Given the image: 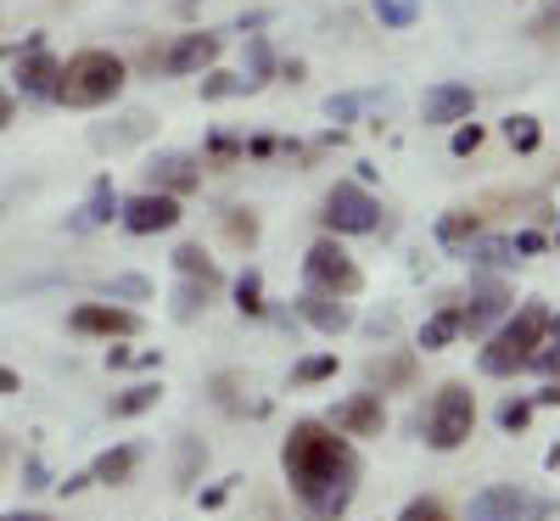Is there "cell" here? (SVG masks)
<instances>
[{"mask_svg":"<svg viewBox=\"0 0 560 521\" xmlns=\"http://www.w3.org/2000/svg\"><path fill=\"white\" fill-rule=\"evenodd\" d=\"M280 465H287V483L308 505L314 521L342 516L359 488V454L342 443L331 420H298L287 449H280Z\"/></svg>","mask_w":560,"mask_h":521,"instance_id":"1","label":"cell"},{"mask_svg":"<svg viewBox=\"0 0 560 521\" xmlns=\"http://www.w3.org/2000/svg\"><path fill=\"white\" fill-rule=\"evenodd\" d=\"M118 84H124V62L113 51H79L62 79H57V102L68 107H107L118 96Z\"/></svg>","mask_w":560,"mask_h":521,"instance_id":"2","label":"cell"},{"mask_svg":"<svg viewBox=\"0 0 560 521\" xmlns=\"http://www.w3.org/2000/svg\"><path fill=\"white\" fill-rule=\"evenodd\" d=\"M544 320H549L544 303H522L516 320H504L499 337H488L482 370H488V375H516V370H527V359H533V348H538V337H544Z\"/></svg>","mask_w":560,"mask_h":521,"instance_id":"3","label":"cell"},{"mask_svg":"<svg viewBox=\"0 0 560 521\" xmlns=\"http://www.w3.org/2000/svg\"><path fill=\"white\" fill-rule=\"evenodd\" d=\"M471 426H477V398H471V387H459V382L438 387V404H432V415H427V443H432V449H459L465 438H471Z\"/></svg>","mask_w":560,"mask_h":521,"instance_id":"4","label":"cell"},{"mask_svg":"<svg viewBox=\"0 0 560 521\" xmlns=\"http://www.w3.org/2000/svg\"><path fill=\"white\" fill-rule=\"evenodd\" d=\"M303 275H308V287H314V292H325V298H353V292L364 287L359 264L337 247V235H331V242H314V247H308Z\"/></svg>","mask_w":560,"mask_h":521,"instance_id":"5","label":"cell"},{"mask_svg":"<svg viewBox=\"0 0 560 521\" xmlns=\"http://www.w3.org/2000/svg\"><path fill=\"white\" fill-rule=\"evenodd\" d=\"M325 224H331L337 235H370L382 224V208L364 185H337V192L325 197Z\"/></svg>","mask_w":560,"mask_h":521,"instance_id":"6","label":"cell"},{"mask_svg":"<svg viewBox=\"0 0 560 521\" xmlns=\"http://www.w3.org/2000/svg\"><path fill=\"white\" fill-rule=\"evenodd\" d=\"M57 79H62V62L39 39H28V51L18 57V90L28 102H57Z\"/></svg>","mask_w":560,"mask_h":521,"instance_id":"7","label":"cell"},{"mask_svg":"<svg viewBox=\"0 0 560 521\" xmlns=\"http://www.w3.org/2000/svg\"><path fill=\"white\" fill-rule=\"evenodd\" d=\"M504 314H510V292L499 287V280H477L471 303L459 309V331H465V337H488Z\"/></svg>","mask_w":560,"mask_h":521,"instance_id":"8","label":"cell"},{"mask_svg":"<svg viewBox=\"0 0 560 521\" xmlns=\"http://www.w3.org/2000/svg\"><path fill=\"white\" fill-rule=\"evenodd\" d=\"M124 224H129L135 235H163V230L179 224V197H168V192L135 197V202H124Z\"/></svg>","mask_w":560,"mask_h":521,"instance_id":"9","label":"cell"},{"mask_svg":"<svg viewBox=\"0 0 560 521\" xmlns=\"http://www.w3.org/2000/svg\"><path fill=\"white\" fill-rule=\"evenodd\" d=\"M331 426L337 432H353V438H376L382 426H387V404L376 393H353L331 409Z\"/></svg>","mask_w":560,"mask_h":521,"instance_id":"10","label":"cell"},{"mask_svg":"<svg viewBox=\"0 0 560 521\" xmlns=\"http://www.w3.org/2000/svg\"><path fill=\"white\" fill-rule=\"evenodd\" d=\"M68 325L79 337H129V331H140V314H124V309H107V303H79L68 314Z\"/></svg>","mask_w":560,"mask_h":521,"instance_id":"11","label":"cell"},{"mask_svg":"<svg viewBox=\"0 0 560 521\" xmlns=\"http://www.w3.org/2000/svg\"><path fill=\"white\" fill-rule=\"evenodd\" d=\"M213 57H219V34H208V28L185 34L163 51V73H202V68H213Z\"/></svg>","mask_w":560,"mask_h":521,"instance_id":"12","label":"cell"},{"mask_svg":"<svg viewBox=\"0 0 560 521\" xmlns=\"http://www.w3.org/2000/svg\"><path fill=\"white\" fill-rule=\"evenodd\" d=\"M147 180H152V192H168V197H185V192H197V158H185V152H163V158H152V169H147Z\"/></svg>","mask_w":560,"mask_h":521,"instance_id":"13","label":"cell"},{"mask_svg":"<svg viewBox=\"0 0 560 521\" xmlns=\"http://www.w3.org/2000/svg\"><path fill=\"white\" fill-rule=\"evenodd\" d=\"M471 107H477V90H471V84H438V90H427V102H420L427 124H454V118H471Z\"/></svg>","mask_w":560,"mask_h":521,"instance_id":"14","label":"cell"},{"mask_svg":"<svg viewBox=\"0 0 560 521\" xmlns=\"http://www.w3.org/2000/svg\"><path fill=\"white\" fill-rule=\"evenodd\" d=\"M298 314H303L314 331H325V337H342V331L353 325V314H348L337 298H325V292H308V298L298 303Z\"/></svg>","mask_w":560,"mask_h":521,"instance_id":"15","label":"cell"},{"mask_svg":"<svg viewBox=\"0 0 560 521\" xmlns=\"http://www.w3.org/2000/svg\"><path fill=\"white\" fill-rule=\"evenodd\" d=\"M527 510L522 488H488L477 505H471V521H516Z\"/></svg>","mask_w":560,"mask_h":521,"instance_id":"16","label":"cell"},{"mask_svg":"<svg viewBox=\"0 0 560 521\" xmlns=\"http://www.w3.org/2000/svg\"><path fill=\"white\" fill-rule=\"evenodd\" d=\"M465 253H471V264H477V269L516 264V242H499V235H471V242H465Z\"/></svg>","mask_w":560,"mask_h":521,"instance_id":"17","label":"cell"},{"mask_svg":"<svg viewBox=\"0 0 560 521\" xmlns=\"http://www.w3.org/2000/svg\"><path fill=\"white\" fill-rule=\"evenodd\" d=\"M459 337V309H438L427 325H420V348H448Z\"/></svg>","mask_w":560,"mask_h":521,"instance_id":"18","label":"cell"},{"mask_svg":"<svg viewBox=\"0 0 560 521\" xmlns=\"http://www.w3.org/2000/svg\"><path fill=\"white\" fill-rule=\"evenodd\" d=\"M158 398H163V387H158V382H140V387H129V393H118V398H113V415H118V420L147 415Z\"/></svg>","mask_w":560,"mask_h":521,"instance_id":"19","label":"cell"},{"mask_svg":"<svg viewBox=\"0 0 560 521\" xmlns=\"http://www.w3.org/2000/svg\"><path fill=\"white\" fill-rule=\"evenodd\" d=\"M129 471H135V449H107L96 465H90V477L96 483H124Z\"/></svg>","mask_w":560,"mask_h":521,"instance_id":"20","label":"cell"},{"mask_svg":"<svg viewBox=\"0 0 560 521\" xmlns=\"http://www.w3.org/2000/svg\"><path fill=\"white\" fill-rule=\"evenodd\" d=\"M504 140H510V147H516V152H538V118H527V113H510L504 118Z\"/></svg>","mask_w":560,"mask_h":521,"instance_id":"21","label":"cell"},{"mask_svg":"<svg viewBox=\"0 0 560 521\" xmlns=\"http://www.w3.org/2000/svg\"><path fill=\"white\" fill-rule=\"evenodd\" d=\"M107 213H113V185H96V197H90V202H84V208H79L68 224H73V230H96Z\"/></svg>","mask_w":560,"mask_h":521,"instance_id":"22","label":"cell"},{"mask_svg":"<svg viewBox=\"0 0 560 521\" xmlns=\"http://www.w3.org/2000/svg\"><path fill=\"white\" fill-rule=\"evenodd\" d=\"M174 269H179L185 280H213V264H208V253H202L197 242H185V247H174Z\"/></svg>","mask_w":560,"mask_h":521,"instance_id":"23","label":"cell"},{"mask_svg":"<svg viewBox=\"0 0 560 521\" xmlns=\"http://www.w3.org/2000/svg\"><path fill=\"white\" fill-rule=\"evenodd\" d=\"M471 235H477V213H443V224H438L443 247H465Z\"/></svg>","mask_w":560,"mask_h":521,"instance_id":"24","label":"cell"},{"mask_svg":"<svg viewBox=\"0 0 560 521\" xmlns=\"http://www.w3.org/2000/svg\"><path fill=\"white\" fill-rule=\"evenodd\" d=\"M236 303H242V314H247V320H258V314H264V280H258V269H247V275L236 280Z\"/></svg>","mask_w":560,"mask_h":521,"instance_id":"25","label":"cell"},{"mask_svg":"<svg viewBox=\"0 0 560 521\" xmlns=\"http://www.w3.org/2000/svg\"><path fill=\"white\" fill-rule=\"evenodd\" d=\"M331 370H337V359H331V354H314V359H303V364L292 370V387H314V382H325Z\"/></svg>","mask_w":560,"mask_h":521,"instance_id":"26","label":"cell"},{"mask_svg":"<svg viewBox=\"0 0 560 521\" xmlns=\"http://www.w3.org/2000/svg\"><path fill=\"white\" fill-rule=\"evenodd\" d=\"M107 298L140 303V298H152V280H147V275H118V280H107Z\"/></svg>","mask_w":560,"mask_h":521,"instance_id":"27","label":"cell"},{"mask_svg":"<svg viewBox=\"0 0 560 521\" xmlns=\"http://www.w3.org/2000/svg\"><path fill=\"white\" fill-rule=\"evenodd\" d=\"M208 292H213V280H202V287H185L174 298V320H197V309H208Z\"/></svg>","mask_w":560,"mask_h":521,"instance_id":"28","label":"cell"},{"mask_svg":"<svg viewBox=\"0 0 560 521\" xmlns=\"http://www.w3.org/2000/svg\"><path fill=\"white\" fill-rule=\"evenodd\" d=\"M376 18L393 23V28H409L415 23V0H376Z\"/></svg>","mask_w":560,"mask_h":521,"instance_id":"29","label":"cell"},{"mask_svg":"<svg viewBox=\"0 0 560 521\" xmlns=\"http://www.w3.org/2000/svg\"><path fill=\"white\" fill-rule=\"evenodd\" d=\"M236 90H242L236 73H208L202 79V102H224V96H236Z\"/></svg>","mask_w":560,"mask_h":521,"instance_id":"30","label":"cell"},{"mask_svg":"<svg viewBox=\"0 0 560 521\" xmlns=\"http://www.w3.org/2000/svg\"><path fill=\"white\" fill-rule=\"evenodd\" d=\"M527 370H544L549 382H560V337L549 343V348H533V359H527Z\"/></svg>","mask_w":560,"mask_h":521,"instance_id":"31","label":"cell"},{"mask_svg":"<svg viewBox=\"0 0 560 521\" xmlns=\"http://www.w3.org/2000/svg\"><path fill=\"white\" fill-rule=\"evenodd\" d=\"M398 521H448V510H443L438 499H415V505H404Z\"/></svg>","mask_w":560,"mask_h":521,"instance_id":"32","label":"cell"},{"mask_svg":"<svg viewBox=\"0 0 560 521\" xmlns=\"http://www.w3.org/2000/svg\"><path fill=\"white\" fill-rule=\"evenodd\" d=\"M527 420H533V404H527V398H516V404L499 409V426H504V432H522Z\"/></svg>","mask_w":560,"mask_h":521,"instance_id":"33","label":"cell"},{"mask_svg":"<svg viewBox=\"0 0 560 521\" xmlns=\"http://www.w3.org/2000/svg\"><path fill=\"white\" fill-rule=\"evenodd\" d=\"M477 147H482V129H477V124H465V129L454 135V152H459V158H471Z\"/></svg>","mask_w":560,"mask_h":521,"instance_id":"34","label":"cell"},{"mask_svg":"<svg viewBox=\"0 0 560 521\" xmlns=\"http://www.w3.org/2000/svg\"><path fill=\"white\" fill-rule=\"evenodd\" d=\"M247 68H253V79H264V73H269V45H264V39H253V45H247Z\"/></svg>","mask_w":560,"mask_h":521,"instance_id":"35","label":"cell"},{"mask_svg":"<svg viewBox=\"0 0 560 521\" xmlns=\"http://www.w3.org/2000/svg\"><path fill=\"white\" fill-rule=\"evenodd\" d=\"M230 242H247V247L258 242V230H253V219H247V213H236V219H230Z\"/></svg>","mask_w":560,"mask_h":521,"instance_id":"36","label":"cell"},{"mask_svg":"<svg viewBox=\"0 0 560 521\" xmlns=\"http://www.w3.org/2000/svg\"><path fill=\"white\" fill-rule=\"evenodd\" d=\"M533 404H549V409H560V382H549V387H544Z\"/></svg>","mask_w":560,"mask_h":521,"instance_id":"37","label":"cell"},{"mask_svg":"<svg viewBox=\"0 0 560 521\" xmlns=\"http://www.w3.org/2000/svg\"><path fill=\"white\" fill-rule=\"evenodd\" d=\"M90 483H96V477H90V471H79V477H68V483H62V494H79V488H90Z\"/></svg>","mask_w":560,"mask_h":521,"instance_id":"38","label":"cell"},{"mask_svg":"<svg viewBox=\"0 0 560 521\" xmlns=\"http://www.w3.org/2000/svg\"><path fill=\"white\" fill-rule=\"evenodd\" d=\"M325 113H331V118H353V102L342 96V102H325Z\"/></svg>","mask_w":560,"mask_h":521,"instance_id":"39","label":"cell"},{"mask_svg":"<svg viewBox=\"0 0 560 521\" xmlns=\"http://www.w3.org/2000/svg\"><path fill=\"white\" fill-rule=\"evenodd\" d=\"M224 494H230V483H224V488H208V494H202V505H208V510H219V505H224Z\"/></svg>","mask_w":560,"mask_h":521,"instance_id":"40","label":"cell"},{"mask_svg":"<svg viewBox=\"0 0 560 521\" xmlns=\"http://www.w3.org/2000/svg\"><path fill=\"white\" fill-rule=\"evenodd\" d=\"M7 393H18V375H12L7 364H0V398H7Z\"/></svg>","mask_w":560,"mask_h":521,"instance_id":"41","label":"cell"},{"mask_svg":"<svg viewBox=\"0 0 560 521\" xmlns=\"http://www.w3.org/2000/svg\"><path fill=\"white\" fill-rule=\"evenodd\" d=\"M0 521H51V516H39V510H12V516H0Z\"/></svg>","mask_w":560,"mask_h":521,"instance_id":"42","label":"cell"},{"mask_svg":"<svg viewBox=\"0 0 560 521\" xmlns=\"http://www.w3.org/2000/svg\"><path fill=\"white\" fill-rule=\"evenodd\" d=\"M0 124H12V96L0 90Z\"/></svg>","mask_w":560,"mask_h":521,"instance_id":"43","label":"cell"},{"mask_svg":"<svg viewBox=\"0 0 560 521\" xmlns=\"http://www.w3.org/2000/svg\"><path fill=\"white\" fill-rule=\"evenodd\" d=\"M544 325H555V337H560V314H555V320H544Z\"/></svg>","mask_w":560,"mask_h":521,"instance_id":"44","label":"cell"}]
</instances>
